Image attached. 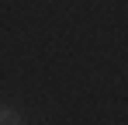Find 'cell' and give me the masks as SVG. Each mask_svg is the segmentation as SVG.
<instances>
[{"label": "cell", "instance_id": "obj_1", "mask_svg": "<svg viewBox=\"0 0 128 125\" xmlns=\"http://www.w3.org/2000/svg\"><path fill=\"white\" fill-rule=\"evenodd\" d=\"M0 125H21V111L14 104H0Z\"/></svg>", "mask_w": 128, "mask_h": 125}]
</instances>
